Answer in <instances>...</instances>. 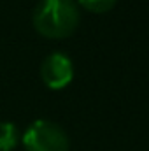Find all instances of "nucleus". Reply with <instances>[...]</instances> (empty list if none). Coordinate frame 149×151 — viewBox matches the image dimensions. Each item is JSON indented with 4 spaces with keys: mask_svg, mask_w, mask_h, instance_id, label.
I'll return each instance as SVG.
<instances>
[{
    "mask_svg": "<svg viewBox=\"0 0 149 151\" xmlns=\"http://www.w3.org/2000/svg\"><path fill=\"white\" fill-rule=\"evenodd\" d=\"M19 134L14 123L0 121V151H12L18 146Z\"/></svg>",
    "mask_w": 149,
    "mask_h": 151,
    "instance_id": "nucleus-4",
    "label": "nucleus"
},
{
    "mask_svg": "<svg viewBox=\"0 0 149 151\" xmlns=\"http://www.w3.org/2000/svg\"><path fill=\"white\" fill-rule=\"evenodd\" d=\"M34 27L47 39H65L79 25L75 0H40L34 11Z\"/></svg>",
    "mask_w": 149,
    "mask_h": 151,
    "instance_id": "nucleus-1",
    "label": "nucleus"
},
{
    "mask_svg": "<svg viewBox=\"0 0 149 151\" xmlns=\"http://www.w3.org/2000/svg\"><path fill=\"white\" fill-rule=\"evenodd\" d=\"M116 2L117 0H77V4L81 7H84L90 12H97V14L109 12L111 9H114Z\"/></svg>",
    "mask_w": 149,
    "mask_h": 151,
    "instance_id": "nucleus-5",
    "label": "nucleus"
},
{
    "mask_svg": "<svg viewBox=\"0 0 149 151\" xmlns=\"http://www.w3.org/2000/svg\"><path fill=\"white\" fill-rule=\"evenodd\" d=\"M40 77H42L44 84L47 88H51V90H62V88H65L67 84H70V81L74 77L72 60L65 53H60V51L51 53L42 62Z\"/></svg>",
    "mask_w": 149,
    "mask_h": 151,
    "instance_id": "nucleus-3",
    "label": "nucleus"
},
{
    "mask_svg": "<svg viewBox=\"0 0 149 151\" xmlns=\"http://www.w3.org/2000/svg\"><path fill=\"white\" fill-rule=\"evenodd\" d=\"M25 151H69L70 142L65 130L49 119L34 121L23 134Z\"/></svg>",
    "mask_w": 149,
    "mask_h": 151,
    "instance_id": "nucleus-2",
    "label": "nucleus"
}]
</instances>
